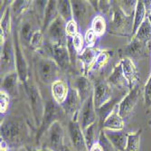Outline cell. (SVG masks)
I'll return each instance as SVG.
<instances>
[{"instance_id": "obj_35", "label": "cell", "mask_w": 151, "mask_h": 151, "mask_svg": "<svg viewBox=\"0 0 151 151\" xmlns=\"http://www.w3.org/2000/svg\"><path fill=\"white\" fill-rule=\"evenodd\" d=\"M31 1H13L10 5V9L12 16L20 17L31 6Z\"/></svg>"}, {"instance_id": "obj_33", "label": "cell", "mask_w": 151, "mask_h": 151, "mask_svg": "<svg viewBox=\"0 0 151 151\" xmlns=\"http://www.w3.org/2000/svg\"><path fill=\"white\" fill-rule=\"evenodd\" d=\"M90 28L95 33L98 37L102 36L107 30V23L105 18L101 15H97L91 20Z\"/></svg>"}, {"instance_id": "obj_20", "label": "cell", "mask_w": 151, "mask_h": 151, "mask_svg": "<svg viewBox=\"0 0 151 151\" xmlns=\"http://www.w3.org/2000/svg\"><path fill=\"white\" fill-rule=\"evenodd\" d=\"M101 50L96 47H85V49L82 51L80 54H78V59L81 61L82 67H83V75H88L91 72V66L93 65L96 58L98 57Z\"/></svg>"}, {"instance_id": "obj_21", "label": "cell", "mask_w": 151, "mask_h": 151, "mask_svg": "<svg viewBox=\"0 0 151 151\" xmlns=\"http://www.w3.org/2000/svg\"><path fill=\"white\" fill-rule=\"evenodd\" d=\"M119 62L122 66L123 73L129 82V90H131L137 84H139V75L137 67L134 62L129 58H122Z\"/></svg>"}, {"instance_id": "obj_2", "label": "cell", "mask_w": 151, "mask_h": 151, "mask_svg": "<svg viewBox=\"0 0 151 151\" xmlns=\"http://www.w3.org/2000/svg\"><path fill=\"white\" fill-rule=\"evenodd\" d=\"M24 86H25L27 99H28V102L31 108L35 124L36 127L39 128L43 120L45 104L44 102V100L42 98V95H41L39 89L32 81L30 80L27 81L24 83Z\"/></svg>"}, {"instance_id": "obj_30", "label": "cell", "mask_w": 151, "mask_h": 151, "mask_svg": "<svg viewBox=\"0 0 151 151\" xmlns=\"http://www.w3.org/2000/svg\"><path fill=\"white\" fill-rule=\"evenodd\" d=\"M99 126H100L99 121H97L83 130V135H84V139H85V142H86V146H87L88 150L91 148V147L96 141H98L97 138H99L98 136L100 135V132H98L99 131Z\"/></svg>"}, {"instance_id": "obj_10", "label": "cell", "mask_w": 151, "mask_h": 151, "mask_svg": "<svg viewBox=\"0 0 151 151\" xmlns=\"http://www.w3.org/2000/svg\"><path fill=\"white\" fill-rule=\"evenodd\" d=\"M14 67H16L15 48H14V40L10 36L5 41L3 45H1V72L6 74L10 72L16 71L13 70Z\"/></svg>"}, {"instance_id": "obj_43", "label": "cell", "mask_w": 151, "mask_h": 151, "mask_svg": "<svg viewBox=\"0 0 151 151\" xmlns=\"http://www.w3.org/2000/svg\"><path fill=\"white\" fill-rule=\"evenodd\" d=\"M97 38L98 36L95 35V33L91 28H88L84 35V41H85V45H87V47H95Z\"/></svg>"}, {"instance_id": "obj_34", "label": "cell", "mask_w": 151, "mask_h": 151, "mask_svg": "<svg viewBox=\"0 0 151 151\" xmlns=\"http://www.w3.org/2000/svg\"><path fill=\"white\" fill-rule=\"evenodd\" d=\"M35 31L36 30H35L33 28V24L30 21H24L22 23V25L20 27V31H18L19 32V37L22 40H24V43L29 44L31 37Z\"/></svg>"}, {"instance_id": "obj_24", "label": "cell", "mask_w": 151, "mask_h": 151, "mask_svg": "<svg viewBox=\"0 0 151 151\" xmlns=\"http://www.w3.org/2000/svg\"><path fill=\"white\" fill-rule=\"evenodd\" d=\"M108 82L109 85H112L115 87H118L119 89H129V82L124 76L122 70V66L120 62H119L113 68V70L109 75L108 79Z\"/></svg>"}, {"instance_id": "obj_12", "label": "cell", "mask_w": 151, "mask_h": 151, "mask_svg": "<svg viewBox=\"0 0 151 151\" xmlns=\"http://www.w3.org/2000/svg\"><path fill=\"white\" fill-rule=\"evenodd\" d=\"M139 94H140L139 84H137L133 89L129 90L127 95L124 96L122 100L119 102L118 104L119 113L123 119L128 117L131 113L137 102L139 101Z\"/></svg>"}, {"instance_id": "obj_3", "label": "cell", "mask_w": 151, "mask_h": 151, "mask_svg": "<svg viewBox=\"0 0 151 151\" xmlns=\"http://www.w3.org/2000/svg\"><path fill=\"white\" fill-rule=\"evenodd\" d=\"M133 24L134 16H127L119 7V3L114 4L109 33L122 36L132 37Z\"/></svg>"}, {"instance_id": "obj_11", "label": "cell", "mask_w": 151, "mask_h": 151, "mask_svg": "<svg viewBox=\"0 0 151 151\" xmlns=\"http://www.w3.org/2000/svg\"><path fill=\"white\" fill-rule=\"evenodd\" d=\"M46 32L50 40V44L66 45V22L60 16L50 24Z\"/></svg>"}, {"instance_id": "obj_44", "label": "cell", "mask_w": 151, "mask_h": 151, "mask_svg": "<svg viewBox=\"0 0 151 151\" xmlns=\"http://www.w3.org/2000/svg\"><path fill=\"white\" fill-rule=\"evenodd\" d=\"M111 8V3L109 1H98L97 11H101L102 13H108Z\"/></svg>"}, {"instance_id": "obj_45", "label": "cell", "mask_w": 151, "mask_h": 151, "mask_svg": "<svg viewBox=\"0 0 151 151\" xmlns=\"http://www.w3.org/2000/svg\"><path fill=\"white\" fill-rule=\"evenodd\" d=\"M88 151H105V148L99 141H96Z\"/></svg>"}, {"instance_id": "obj_32", "label": "cell", "mask_w": 151, "mask_h": 151, "mask_svg": "<svg viewBox=\"0 0 151 151\" xmlns=\"http://www.w3.org/2000/svg\"><path fill=\"white\" fill-rule=\"evenodd\" d=\"M141 135H142L141 129L136 132H129L125 151H139Z\"/></svg>"}, {"instance_id": "obj_8", "label": "cell", "mask_w": 151, "mask_h": 151, "mask_svg": "<svg viewBox=\"0 0 151 151\" xmlns=\"http://www.w3.org/2000/svg\"><path fill=\"white\" fill-rule=\"evenodd\" d=\"M97 111L94 106L93 101V93L90 97L81 104V109L78 115V120L81 127V129L84 130L89 126L92 125L93 123L97 122L98 120Z\"/></svg>"}, {"instance_id": "obj_40", "label": "cell", "mask_w": 151, "mask_h": 151, "mask_svg": "<svg viewBox=\"0 0 151 151\" xmlns=\"http://www.w3.org/2000/svg\"><path fill=\"white\" fill-rule=\"evenodd\" d=\"M144 102L146 109L151 108V73L144 87Z\"/></svg>"}, {"instance_id": "obj_38", "label": "cell", "mask_w": 151, "mask_h": 151, "mask_svg": "<svg viewBox=\"0 0 151 151\" xmlns=\"http://www.w3.org/2000/svg\"><path fill=\"white\" fill-rule=\"evenodd\" d=\"M72 44L78 54H80L82 51L85 49V41H84V35H82L81 33L77 34L73 37H72Z\"/></svg>"}, {"instance_id": "obj_9", "label": "cell", "mask_w": 151, "mask_h": 151, "mask_svg": "<svg viewBox=\"0 0 151 151\" xmlns=\"http://www.w3.org/2000/svg\"><path fill=\"white\" fill-rule=\"evenodd\" d=\"M68 134L74 151H88L83 130L81 129L78 119H73L69 121Z\"/></svg>"}, {"instance_id": "obj_39", "label": "cell", "mask_w": 151, "mask_h": 151, "mask_svg": "<svg viewBox=\"0 0 151 151\" xmlns=\"http://www.w3.org/2000/svg\"><path fill=\"white\" fill-rule=\"evenodd\" d=\"M137 3L138 1H135V0L134 1H119V6L127 16H134Z\"/></svg>"}, {"instance_id": "obj_14", "label": "cell", "mask_w": 151, "mask_h": 151, "mask_svg": "<svg viewBox=\"0 0 151 151\" xmlns=\"http://www.w3.org/2000/svg\"><path fill=\"white\" fill-rule=\"evenodd\" d=\"M51 58L57 63L62 70H67L71 66L72 60L67 45L50 44Z\"/></svg>"}, {"instance_id": "obj_25", "label": "cell", "mask_w": 151, "mask_h": 151, "mask_svg": "<svg viewBox=\"0 0 151 151\" xmlns=\"http://www.w3.org/2000/svg\"><path fill=\"white\" fill-rule=\"evenodd\" d=\"M51 91H52L53 101L57 104L62 105L67 98L70 88L64 81L57 80L52 84Z\"/></svg>"}, {"instance_id": "obj_15", "label": "cell", "mask_w": 151, "mask_h": 151, "mask_svg": "<svg viewBox=\"0 0 151 151\" xmlns=\"http://www.w3.org/2000/svg\"><path fill=\"white\" fill-rule=\"evenodd\" d=\"M81 101L78 91L74 88H70L69 93L65 101L61 105L66 115L70 116L71 119H78L79 111L81 107Z\"/></svg>"}, {"instance_id": "obj_29", "label": "cell", "mask_w": 151, "mask_h": 151, "mask_svg": "<svg viewBox=\"0 0 151 151\" xmlns=\"http://www.w3.org/2000/svg\"><path fill=\"white\" fill-rule=\"evenodd\" d=\"M133 37L148 45V44L151 42V24L147 18H146L143 24L139 26V30L137 31Z\"/></svg>"}, {"instance_id": "obj_46", "label": "cell", "mask_w": 151, "mask_h": 151, "mask_svg": "<svg viewBox=\"0 0 151 151\" xmlns=\"http://www.w3.org/2000/svg\"><path fill=\"white\" fill-rule=\"evenodd\" d=\"M1 151H8V145L3 140H1Z\"/></svg>"}, {"instance_id": "obj_26", "label": "cell", "mask_w": 151, "mask_h": 151, "mask_svg": "<svg viewBox=\"0 0 151 151\" xmlns=\"http://www.w3.org/2000/svg\"><path fill=\"white\" fill-rule=\"evenodd\" d=\"M44 20L42 31L46 32L50 24L59 17V13L57 9V1H48L44 12Z\"/></svg>"}, {"instance_id": "obj_16", "label": "cell", "mask_w": 151, "mask_h": 151, "mask_svg": "<svg viewBox=\"0 0 151 151\" xmlns=\"http://www.w3.org/2000/svg\"><path fill=\"white\" fill-rule=\"evenodd\" d=\"M73 13V19L81 25L83 27L86 23L90 20V16L91 15L92 6H91L89 1H71Z\"/></svg>"}, {"instance_id": "obj_1", "label": "cell", "mask_w": 151, "mask_h": 151, "mask_svg": "<svg viewBox=\"0 0 151 151\" xmlns=\"http://www.w3.org/2000/svg\"><path fill=\"white\" fill-rule=\"evenodd\" d=\"M26 134V125L17 117L8 118L1 123V139L8 147H17L22 144Z\"/></svg>"}, {"instance_id": "obj_23", "label": "cell", "mask_w": 151, "mask_h": 151, "mask_svg": "<svg viewBox=\"0 0 151 151\" xmlns=\"http://www.w3.org/2000/svg\"><path fill=\"white\" fill-rule=\"evenodd\" d=\"M101 129H109V130H122L124 128V120L119 113L118 105L113 109V111L109 113L106 118L104 122L101 126Z\"/></svg>"}, {"instance_id": "obj_7", "label": "cell", "mask_w": 151, "mask_h": 151, "mask_svg": "<svg viewBox=\"0 0 151 151\" xmlns=\"http://www.w3.org/2000/svg\"><path fill=\"white\" fill-rule=\"evenodd\" d=\"M14 48H15L16 71L18 73L20 82L25 83L28 81V64H27L23 49L20 45V37L18 30L14 31Z\"/></svg>"}, {"instance_id": "obj_19", "label": "cell", "mask_w": 151, "mask_h": 151, "mask_svg": "<svg viewBox=\"0 0 151 151\" xmlns=\"http://www.w3.org/2000/svg\"><path fill=\"white\" fill-rule=\"evenodd\" d=\"M104 135L116 151H125L127 146L128 133L122 130L103 129Z\"/></svg>"}, {"instance_id": "obj_22", "label": "cell", "mask_w": 151, "mask_h": 151, "mask_svg": "<svg viewBox=\"0 0 151 151\" xmlns=\"http://www.w3.org/2000/svg\"><path fill=\"white\" fill-rule=\"evenodd\" d=\"M20 81L17 71L10 72L4 75L1 82V90L6 91L9 96H16L18 93V82Z\"/></svg>"}, {"instance_id": "obj_37", "label": "cell", "mask_w": 151, "mask_h": 151, "mask_svg": "<svg viewBox=\"0 0 151 151\" xmlns=\"http://www.w3.org/2000/svg\"><path fill=\"white\" fill-rule=\"evenodd\" d=\"M109 57H111V53H109V51H102L100 52V54L98 55V57L96 58L93 65L91 66V71H98L101 68H102L109 61Z\"/></svg>"}, {"instance_id": "obj_47", "label": "cell", "mask_w": 151, "mask_h": 151, "mask_svg": "<svg viewBox=\"0 0 151 151\" xmlns=\"http://www.w3.org/2000/svg\"><path fill=\"white\" fill-rule=\"evenodd\" d=\"M34 151H52V150H50V149H48V148L43 147L38 148V149H34Z\"/></svg>"}, {"instance_id": "obj_6", "label": "cell", "mask_w": 151, "mask_h": 151, "mask_svg": "<svg viewBox=\"0 0 151 151\" xmlns=\"http://www.w3.org/2000/svg\"><path fill=\"white\" fill-rule=\"evenodd\" d=\"M64 112L61 105L57 104L55 101H49L45 103V113L43 117L42 123L41 126L38 128V132L36 135V140L37 142H40L41 138L46 133L49 127L52 124L54 121L58 120V117L61 116V114Z\"/></svg>"}, {"instance_id": "obj_4", "label": "cell", "mask_w": 151, "mask_h": 151, "mask_svg": "<svg viewBox=\"0 0 151 151\" xmlns=\"http://www.w3.org/2000/svg\"><path fill=\"white\" fill-rule=\"evenodd\" d=\"M37 74L39 80L45 85L52 84L54 81H57L60 67L52 58H41L37 63Z\"/></svg>"}, {"instance_id": "obj_17", "label": "cell", "mask_w": 151, "mask_h": 151, "mask_svg": "<svg viewBox=\"0 0 151 151\" xmlns=\"http://www.w3.org/2000/svg\"><path fill=\"white\" fill-rule=\"evenodd\" d=\"M147 46V45L133 37L130 43L125 47L124 51H123L122 58H129L132 61L140 59L146 54Z\"/></svg>"}, {"instance_id": "obj_49", "label": "cell", "mask_w": 151, "mask_h": 151, "mask_svg": "<svg viewBox=\"0 0 151 151\" xmlns=\"http://www.w3.org/2000/svg\"><path fill=\"white\" fill-rule=\"evenodd\" d=\"M150 126H151V121H150Z\"/></svg>"}, {"instance_id": "obj_36", "label": "cell", "mask_w": 151, "mask_h": 151, "mask_svg": "<svg viewBox=\"0 0 151 151\" xmlns=\"http://www.w3.org/2000/svg\"><path fill=\"white\" fill-rule=\"evenodd\" d=\"M43 45H44V32L38 29L33 34L29 45L33 50L37 51L43 47Z\"/></svg>"}, {"instance_id": "obj_18", "label": "cell", "mask_w": 151, "mask_h": 151, "mask_svg": "<svg viewBox=\"0 0 151 151\" xmlns=\"http://www.w3.org/2000/svg\"><path fill=\"white\" fill-rule=\"evenodd\" d=\"M93 85L86 75H79L73 81V87L79 93L81 103H83L93 93Z\"/></svg>"}, {"instance_id": "obj_13", "label": "cell", "mask_w": 151, "mask_h": 151, "mask_svg": "<svg viewBox=\"0 0 151 151\" xmlns=\"http://www.w3.org/2000/svg\"><path fill=\"white\" fill-rule=\"evenodd\" d=\"M112 99L111 86L108 81H99L93 87V101L96 109H100Z\"/></svg>"}, {"instance_id": "obj_31", "label": "cell", "mask_w": 151, "mask_h": 151, "mask_svg": "<svg viewBox=\"0 0 151 151\" xmlns=\"http://www.w3.org/2000/svg\"><path fill=\"white\" fill-rule=\"evenodd\" d=\"M57 9H58L59 16L66 23L73 19V13L71 1H66V0L57 1Z\"/></svg>"}, {"instance_id": "obj_50", "label": "cell", "mask_w": 151, "mask_h": 151, "mask_svg": "<svg viewBox=\"0 0 151 151\" xmlns=\"http://www.w3.org/2000/svg\"><path fill=\"white\" fill-rule=\"evenodd\" d=\"M115 151H116V150H115Z\"/></svg>"}, {"instance_id": "obj_48", "label": "cell", "mask_w": 151, "mask_h": 151, "mask_svg": "<svg viewBox=\"0 0 151 151\" xmlns=\"http://www.w3.org/2000/svg\"><path fill=\"white\" fill-rule=\"evenodd\" d=\"M26 151H34V149H32L30 147H26Z\"/></svg>"}, {"instance_id": "obj_42", "label": "cell", "mask_w": 151, "mask_h": 151, "mask_svg": "<svg viewBox=\"0 0 151 151\" xmlns=\"http://www.w3.org/2000/svg\"><path fill=\"white\" fill-rule=\"evenodd\" d=\"M79 24L78 23L73 19L66 23V35L67 37H73L77 34H79Z\"/></svg>"}, {"instance_id": "obj_5", "label": "cell", "mask_w": 151, "mask_h": 151, "mask_svg": "<svg viewBox=\"0 0 151 151\" xmlns=\"http://www.w3.org/2000/svg\"><path fill=\"white\" fill-rule=\"evenodd\" d=\"M45 147L52 151H66L64 130L59 120L54 121L45 133Z\"/></svg>"}, {"instance_id": "obj_41", "label": "cell", "mask_w": 151, "mask_h": 151, "mask_svg": "<svg viewBox=\"0 0 151 151\" xmlns=\"http://www.w3.org/2000/svg\"><path fill=\"white\" fill-rule=\"evenodd\" d=\"M10 96L4 91H0V112L1 114H5L9 107Z\"/></svg>"}, {"instance_id": "obj_27", "label": "cell", "mask_w": 151, "mask_h": 151, "mask_svg": "<svg viewBox=\"0 0 151 151\" xmlns=\"http://www.w3.org/2000/svg\"><path fill=\"white\" fill-rule=\"evenodd\" d=\"M12 13L10 9V6H8L1 17L0 21V29H1V45L4 44L5 41L11 36L12 30Z\"/></svg>"}, {"instance_id": "obj_28", "label": "cell", "mask_w": 151, "mask_h": 151, "mask_svg": "<svg viewBox=\"0 0 151 151\" xmlns=\"http://www.w3.org/2000/svg\"><path fill=\"white\" fill-rule=\"evenodd\" d=\"M147 18V10L145 1H138L136 6L135 13H134V24H133V31L132 37L135 35L137 31L139 30V26L143 24V22Z\"/></svg>"}]
</instances>
